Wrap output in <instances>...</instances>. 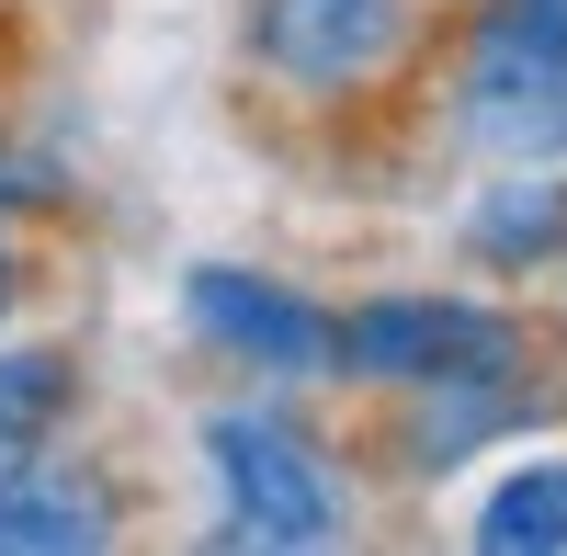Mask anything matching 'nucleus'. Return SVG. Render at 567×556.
Listing matches in <instances>:
<instances>
[{
    "label": "nucleus",
    "mask_w": 567,
    "mask_h": 556,
    "mask_svg": "<svg viewBox=\"0 0 567 556\" xmlns=\"http://www.w3.org/2000/svg\"><path fill=\"white\" fill-rule=\"evenodd\" d=\"M205 488H216V545H261V556H307V545H352L363 523V477L307 409H284V387L227 398L194 421Z\"/></svg>",
    "instance_id": "f257e3e1"
},
{
    "label": "nucleus",
    "mask_w": 567,
    "mask_h": 556,
    "mask_svg": "<svg viewBox=\"0 0 567 556\" xmlns=\"http://www.w3.org/2000/svg\"><path fill=\"white\" fill-rule=\"evenodd\" d=\"M454 136L488 159H567V0H465L432 34Z\"/></svg>",
    "instance_id": "f03ea898"
},
{
    "label": "nucleus",
    "mask_w": 567,
    "mask_h": 556,
    "mask_svg": "<svg viewBox=\"0 0 567 556\" xmlns=\"http://www.w3.org/2000/svg\"><path fill=\"white\" fill-rule=\"evenodd\" d=\"M523 363H556L545 330L465 285H374L352 307H329V387L352 398H398L443 375H523Z\"/></svg>",
    "instance_id": "7ed1b4c3"
},
{
    "label": "nucleus",
    "mask_w": 567,
    "mask_h": 556,
    "mask_svg": "<svg viewBox=\"0 0 567 556\" xmlns=\"http://www.w3.org/2000/svg\"><path fill=\"white\" fill-rule=\"evenodd\" d=\"M239 58L318 114H374L398 80L432 69V23L409 0H250Z\"/></svg>",
    "instance_id": "20e7f679"
},
{
    "label": "nucleus",
    "mask_w": 567,
    "mask_h": 556,
    "mask_svg": "<svg viewBox=\"0 0 567 556\" xmlns=\"http://www.w3.org/2000/svg\"><path fill=\"white\" fill-rule=\"evenodd\" d=\"M182 318L250 387H329V307L261 261H194L182 272Z\"/></svg>",
    "instance_id": "39448f33"
},
{
    "label": "nucleus",
    "mask_w": 567,
    "mask_h": 556,
    "mask_svg": "<svg viewBox=\"0 0 567 556\" xmlns=\"http://www.w3.org/2000/svg\"><path fill=\"white\" fill-rule=\"evenodd\" d=\"M556 409V363H523V375H443V387H398L374 398V454L386 477H454L465 454H488L511 432H534Z\"/></svg>",
    "instance_id": "423d86ee"
},
{
    "label": "nucleus",
    "mask_w": 567,
    "mask_h": 556,
    "mask_svg": "<svg viewBox=\"0 0 567 556\" xmlns=\"http://www.w3.org/2000/svg\"><path fill=\"white\" fill-rule=\"evenodd\" d=\"M125 545V488L69 466L58 454H34V466H0V556H103Z\"/></svg>",
    "instance_id": "0eeeda50"
},
{
    "label": "nucleus",
    "mask_w": 567,
    "mask_h": 556,
    "mask_svg": "<svg viewBox=\"0 0 567 556\" xmlns=\"http://www.w3.org/2000/svg\"><path fill=\"white\" fill-rule=\"evenodd\" d=\"M465 261L488 285H534V272L567 261V159H499V182L465 205Z\"/></svg>",
    "instance_id": "6e6552de"
},
{
    "label": "nucleus",
    "mask_w": 567,
    "mask_h": 556,
    "mask_svg": "<svg viewBox=\"0 0 567 556\" xmlns=\"http://www.w3.org/2000/svg\"><path fill=\"white\" fill-rule=\"evenodd\" d=\"M91 409V363L80 341H12L0 330V466H34V454H58Z\"/></svg>",
    "instance_id": "1a4fd4ad"
},
{
    "label": "nucleus",
    "mask_w": 567,
    "mask_h": 556,
    "mask_svg": "<svg viewBox=\"0 0 567 556\" xmlns=\"http://www.w3.org/2000/svg\"><path fill=\"white\" fill-rule=\"evenodd\" d=\"M477 556H567V454H511L465 512Z\"/></svg>",
    "instance_id": "9d476101"
},
{
    "label": "nucleus",
    "mask_w": 567,
    "mask_h": 556,
    "mask_svg": "<svg viewBox=\"0 0 567 556\" xmlns=\"http://www.w3.org/2000/svg\"><path fill=\"white\" fill-rule=\"evenodd\" d=\"M23 296H34V250H23V227H0V330L23 318Z\"/></svg>",
    "instance_id": "9b49d317"
}]
</instances>
